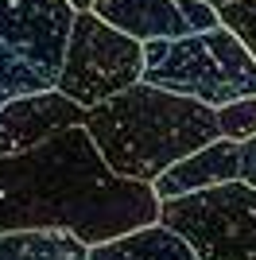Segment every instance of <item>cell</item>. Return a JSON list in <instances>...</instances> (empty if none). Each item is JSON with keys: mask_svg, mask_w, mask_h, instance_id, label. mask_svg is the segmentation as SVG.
Returning <instances> with one entry per match:
<instances>
[{"mask_svg": "<svg viewBox=\"0 0 256 260\" xmlns=\"http://www.w3.org/2000/svg\"><path fill=\"white\" fill-rule=\"evenodd\" d=\"M159 221L151 183L109 171L85 124L54 132L27 152L0 155V233H74L85 245Z\"/></svg>", "mask_w": 256, "mask_h": 260, "instance_id": "cell-1", "label": "cell"}, {"mask_svg": "<svg viewBox=\"0 0 256 260\" xmlns=\"http://www.w3.org/2000/svg\"><path fill=\"white\" fill-rule=\"evenodd\" d=\"M206 4H213V8H217V4H229V0H206Z\"/></svg>", "mask_w": 256, "mask_h": 260, "instance_id": "cell-17", "label": "cell"}, {"mask_svg": "<svg viewBox=\"0 0 256 260\" xmlns=\"http://www.w3.org/2000/svg\"><path fill=\"white\" fill-rule=\"evenodd\" d=\"M144 82L221 109L256 93V58L225 23L144 43Z\"/></svg>", "mask_w": 256, "mask_h": 260, "instance_id": "cell-3", "label": "cell"}, {"mask_svg": "<svg viewBox=\"0 0 256 260\" xmlns=\"http://www.w3.org/2000/svg\"><path fill=\"white\" fill-rule=\"evenodd\" d=\"M85 260H198V256L175 229H167L163 221H151V225L128 229L120 237L89 245Z\"/></svg>", "mask_w": 256, "mask_h": 260, "instance_id": "cell-10", "label": "cell"}, {"mask_svg": "<svg viewBox=\"0 0 256 260\" xmlns=\"http://www.w3.org/2000/svg\"><path fill=\"white\" fill-rule=\"evenodd\" d=\"M182 16H186V23H190V31H206V27H217V8L213 4H206V0H179Z\"/></svg>", "mask_w": 256, "mask_h": 260, "instance_id": "cell-14", "label": "cell"}, {"mask_svg": "<svg viewBox=\"0 0 256 260\" xmlns=\"http://www.w3.org/2000/svg\"><path fill=\"white\" fill-rule=\"evenodd\" d=\"M89 12L140 43L190 35V23L182 16L179 0H93Z\"/></svg>", "mask_w": 256, "mask_h": 260, "instance_id": "cell-9", "label": "cell"}, {"mask_svg": "<svg viewBox=\"0 0 256 260\" xmlns=\"http://www.w3.org/2000/svg\"><path fill=\"white\" fill-rule=\"evenodd\" d=\"M66 4H70V8H74V12H85V8H89V4H93V0H66Z\"/></svg>", "mask_w": 256, "mask_h": 260, "instance_id": "cell-16", "label": "cell"}, {"mask_svg": "<svg viewBox=\"0 0 256 260\" xmlns=\"http://www.w3.org/2000/svg\"><path fill=\"white\" fill-rule=\"evenodd\" d=\"M85 241L58 229L31 233H0V260H85Z\"/></svg>", "mask_w": 256, "mask_h": 260, "instance_id": "cell-11", "label": "cell"}, {"mask_svg": "<svg viewBox=\"0 0 256 260\" xmlns=\"http://www.w3.org/2000/svg\"><path fill=\"white\" fill-rule=\"evenodd\" d=\"M70 20L66 0H0V105L54 86Z\"/></svg>", "mask_w": 256, "mask_h": 260, "instance_id": "cell-4", "label": "cell"}, {"mask_svg": "<svg viewBox=\"0 0 256 260\" xmlns=\"http://www.w3.org/2000/svg\"><path fill=\"white\" fill-rule=\"evenodd\" d=\"M241 183L256 186V136L241 144Z\"/></svg>", "mask_w": 256, "mask_h": 260, "instance_id": "cell-15", "label": "cell"}, {"mask_svg": "<svg viewBox=\"0 0 256 260\" xmlns=\"http://www.w3.org/2000/svg\"><path fill=\"white\" fill-rule=\"evenodd\" d=\"M217 20L248 47V54L256 58V0H229L217 4Z\"/></svg>", "mask_w": 256, "mask_h": 260, "instance_id": "cell-13", "label": "cell"}, {"mask_svg": "<svg viewBox=\"0 0 256 260\" xmlns=\"http://www.w3.org/2000/svg\"><path fill=\"white\" fill-rule=\"evenodd\" d=\"M159 221L175 229L198 260H256V186L241 179L163 198Z\"/></svg>", "mask_w": 256, "mask_h": 260, "instance_id": "cell-6", "label": "cell"}, {"mask_svg": "<svg viewBox=\"0 0 256 260\" xmlns=\"http://www.w3.org/2000/svg\"><path fill=\"white\" fill-rule=\"evenodd\" d=\"M213 113H217V132H221L225 140L245 144V140L256 136V93L237 98V101H229V105L213 109Z\"/></svg>", "mask_w": 256, "mask_h": 260, "instance_id": "cell-12", "label": "cell"}, {"mask_svg": "<svg viewBox=\"0 0 256 260\" xmlns=\"http://www.w3.org/2000/svg\"><path fill=\"white\" fill-rule=\"evenodd\" d=\"M85 120V109L70 101L58 89H39V93H20L0 105V155L27 152L35 144L51 140L54 132L74 128Z\"/></svg>", "mask_w": 256, "mask_h": 260, "instance_id": "cell-7", "label": "cell"}, {"mask_svg": "<svg viewBox=\"0 0 256 260\" xmlns=\"http://www.w3.org/2000/svg\"><path fill=\"white\" fill-rule=\"evenodd\" d=\"M233 179H241V144L217 136V140L202 144L198 152L182 155L179 163H171L167 171L151 183V190L163 202V198L194 194V190L221 186V183H233Z\"/></svg>", "mask_w": 256, "mask_h": 260, "instance_id": "cell-8", "label": "cell"}, {"mask_svg": "<svg viewBox=\"0 0 256 260\" xmlns=\"http://www.w3.org/2000/svg\"><path fill=\"white\" fill-rule=\"evenodd\" d=\"M82 124L109 171L132 183H155L171 163L221 136L217 113L210 105L148 86L144 78L101 105L85 109Z\"/></svg>", "mask_w": 256, "mask_h": 260, "instance_id": "cell-2", "label": "cell"}, {"mask_svg": "<svg viewBox=\"0 0 256 260\" xmlns=\"http://www.w3.org/2000/svg\"><path fill=\"white\" fill-rule=\"evenodd\" d=\"M140 78H144V43L117 31L89 8L74 12L54 89L82 109H93L113 93L136 86Z\"/></svg>", "mask_w": 256, "mask_h": 260, "instance_id": "cell-5", "label": "cell"}]
</instances>
